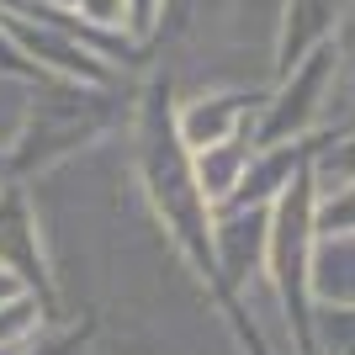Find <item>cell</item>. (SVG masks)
<instances>
[{"mask_svg": "<svg viewBox=\"0 0 355 355\" xmlns=\"http://www.w3.org/2000/svg\"><path fill=\"white\" fill-rule=\"evenodd\" d=\"M138 180H144L154 212L164 218L170 239L180 244V254L202 270L207 292L218 297V270H212V207L202 186L191 175V154L175 133V96L170 80H154L138 101Z\"/></svg>", "mask_w": 355, "mask_h": 355, "instance_id": "6da1fadb", "label": "cell"}, {"mask_svg": "<svg viewBox=\"0 0 355 355\" xmlns=\"http://www.w3.org/2000/svg\"><path fill=\"white\" fill-rule=\"evenodd\" d=\"M112 85H74V80H37L27 122L6 154V175H32L59 164L64 154L96 144L112 128Z\"/></svg>", "mask_w": 355, "mask_h": 355, "instance_id": "7a4b0ae2", "label": "cell"}, {"mask_svg": "<svg viewBox=\"0 0 355 355\" xmlns=\"http://www.w3.org/2000/svg\"><path fill=\"white\" fill-rule=\"evenodd\" d=\"M340 43L313 48L302 64H292L286 74H276V90L260 96V112H254L250 144H308L318 138L329 117H334V80H340Z\"/></svg>", "mask_w": 355, "mask_h": 355, "instance_id": "3957f363", "label": "cell"}, {"mask_svg": "<svg viewBox=\"0 0 355 355\" xmlns=\"http://www.w3.org/2000/svg\"><path fill=\"white\" fill-rule=\"evenodd\" d=\"M0 270L16 276L21 292H32L48 313H59L43 239H37V207H32L27 186H16V180H0Z\"/></svg>", "mask_w": 355, "mask_h": 355, "instance_id": "277c9868", "label": "cell"}, {"mask_svg": "<svg viewBox=\"0 0 355 355\" xmlns=\"http://www.w3.org/2000/svg\"><path fill=\"white\" fill-rule=\"evenodd\" d=\"M260 96H266V90H207V96L175 106V133H180V144H186V154L228 144V138H250Z\"/></svg>", "mask_w": 355, "mask_h": 355, "instance_id": "5b68a950", "label": "cell"}, {"mask_svg": "<svg viewBox=\"0 0 355 355\" xmlns=\"http://www.w3.org/2000/svg\"><path fill=\"white\" fill-rule=\"evenodd\" d=\"M345 6H350V0H286L282 16H276V32H270V59H276V74H286L292 64H302L313 48L334 43Z\"/></svg>", "mask_w": 355, "mask_h": 355, "instance_id": "8992f818", "label": "cell"}, {"mask_svg": "<svg viewBox=\"0 0 355 355\" xmlns=\"http://www.w3.org/2000/svg\"><path fill=\"white\" fill-rule=\"evenodd\" d=\"M308 159H313V138L308 144H266V148H254L244 180L234 186V196H228L223 207H270V202L286 191V180H292Z\"/></svg>", "mask_w": 355, "mask_h": 355, "instance_id": "52a82bcc", "label": "cell"}, {"mask_svg": "<svg viewBox=\"0 0 355 355\" xmlns=\"http://www.w3.org/2000/svg\"><path fill=\"white\" fill-rule=\"evenodd\" d=\"M313 308H355V234H329L308 260Z\"/></svg>", "mask_w": 355, "mask_h": 355, "instance_id": "ba28073f", "label": "cell"}, {"mask_svg": "<svg viewBox=\"0 0 355 355\" xmlns=\"http://www.w3.org/2000/svg\"><path fill=\"white\" fill-rule=\"evenodd\" d=\"M250 154H254L250 138H228V144H212V148H196L191 154V175H196V186H202V196H207L212 212H218L223 202L234 196V186L244 180Z\"/></svg>", "mask_w": 355, "mask_h": 355, "instance_id": "9c48e42d", "label": "cell"}, {"mask_svg": "<svg viewBox=\"0 0 355 355\" xmlns=\"http://www.w3.org/2000/svg\"><path fill=\"white\" fill-rule=\"evenodd\" d=\"M313 180H318V191L355 180V128L334 138H313Z\"/></svg>", "mask_w": 355, "mask_h": 355, "instance_id": "30bf717a", "label": "cell"}, {"mask_svg": "<svg viewBox=\"0 0 355 355\" xmlns=\"http://www.w3.org/2000/svg\"><path fill=\"white\" fill-rule=\"evenodd\" d=\"M48 308L32 292H16L11 302H0V350H21V345L43 329Z\"/></svg>", "mask_w": 355, "mask_h": 355, "instance_id": "8fae6325", "label": "cell"}, {"mask_svg": "<svg viewBox=\"0 0 355 355\" xmlns=\"http://www.w3.org/2000/svg\"><path fill=\"white\" fill-rule=\"evenodd\" d=\"M313 234H318V239H329V234H355V180L318 191V207H313Z\"/></svg>", "mask_w": 355, "mask_h": 355, "instance_id": "7c38bea8", "label": "cell"}, {"mask_svg": "<svg viewBox=\"0 0 355 355\" xmlns=\"http://www.w3.org/2000/svg\"><path fill=\"white\" fill-rule=\"evenodd\" d=\"M32 85L37 80H21V74H6L0 69V148L11 154L21 122H27V106H32Z\"/></svg>", "mask_w": 355, "mask_h": 355, "instance_id": "4fadbf2b", "label": "cell"}, {"mask_svg": "<svg viewBox=\"0 0 355 355\" xmlns=\"http://www.w3.org/2000/svg\"><path fill=\"white\" fill-rule=\"evenodd\" d=\"M69 21H80V27H90V32H101V37H128L133 11H128V0H80V11H74Z\"/></svg>", "mask_w": 355, "mask_h": 355, "instance_id": "5bb4252c", "label": "cell"}, {"mask_svg": "<svg viewBox=\"0 0 355 355\" xmlns=\"http://www.w3.org/2000/svg\"><path fill=\"white\" fill-rule=\"evenodd\" d=\"M90 329H37L16 355H85Z\"/></svg>", "mask_w": 355, "mask_h": 355, "instance_id": "9a60e30c", "label": "cell"}, {"mask_svg": "<svg viewBox=\"0 0 355 355\" xmlns=\"http://www.w3.org/2000/svg\"><path fill=\"white\" fill-rule=\"evenodd\" d=\"M128 11H133V21H128V37H148V32L159 27L164 0H128Z\"/></svg>", "mask_w": 355, "mask_h": 355, "instance_id": "2e32d148", "label": "cell"}, {"mask_svg": "<svg viewBox=\"0 0 355 355\" xmlns=\"http://www.w3.org/2000/svg\"><path fill=\"white\" fill-rule=\"evenodd\" d=\"M37 11H48V16H74L80 11V0H32Z\"/></svg>", "mask_w": 355, "mask_h": 355, "instance_id": "e0dca14e", "label": "cell"}, {"mask_svg": "<svg viewBox=\"0 0 355 355\" xmlns=\"http://www.w3.org/2000/svg\"><path fill=\"white\" fill-rule=\"evenodd\" d=\"M16 292H21V282H16V276H6V270H0V302H11Z\"/></svg>", "mask_w": 355, "mask_h": 355, "instance_id": "ac0fdd59", "label": "cell"}]
</instances>
